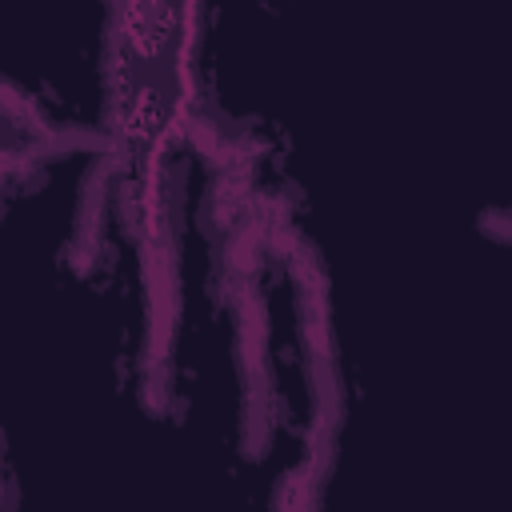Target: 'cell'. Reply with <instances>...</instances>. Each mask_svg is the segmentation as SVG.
I'll use <instances>...</instances> for the list:
<instances>
[{"label":"cell","instance_id":"cell-1","mask_svg":"<svg viewBox=\"0 0 512 512\" xmlns=\"http://www.w3.org/2000/svg\"><path fill=\"white\" fill-rule=\"evenodd\" d=\"M0 512H16V508H12V504H8L4 496H0Z\"/></svg>","mask_w":512,"mask_h":512}]
</instances>
